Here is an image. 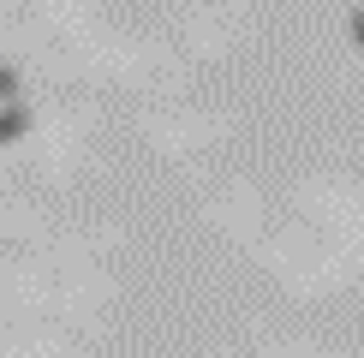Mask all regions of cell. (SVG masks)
I'll use <instances>...</instances> for the list:
<instances>
[{
    "instance_id": "obj_3",
    "label": "cell",
    "mask_w": 364,
    "mask_h": 358,
    "mask_svg": "<svg viewBox=\"0 0 364 358\" xmlns=\"http://www.w3.org/2000/svg\"><path fill=\"white\" fill-rule=\"evenodd\" d=\"M353 30H358V42H364V12H358V18H353Z\"/></svg>"
},
{
    "instance_id": "obj_1",
    "label": "cell",
    "mask_w": 364,
    "mask_h": 358,
    "mask_svg": "<svg viewBox=\"0 0 364 358\" xmlns=\"http://www.w3.org/2000/svg\"><path fill=\"white\" fill-rule=\"evenodd\" d=\"M24 126H30V119H24V108H6V114H0V149H6V143H18V138H24Z\"/></svg>"
},
{
    "instance_id": "obj_2",
    "label": "cell",
    "mask_w": 364,
    "mask_h": 358,
    "mask_svg": "<svg viewBox=\"0 0 364 358\" xmlns=\"http://www.w3.org/2000/svg\"><path fill=\"white\" fill-rule=\"evenodd\" d=\"M12 90H18V72H12V66H0V96H12Z\"/></svg>"
}]
</instances>
